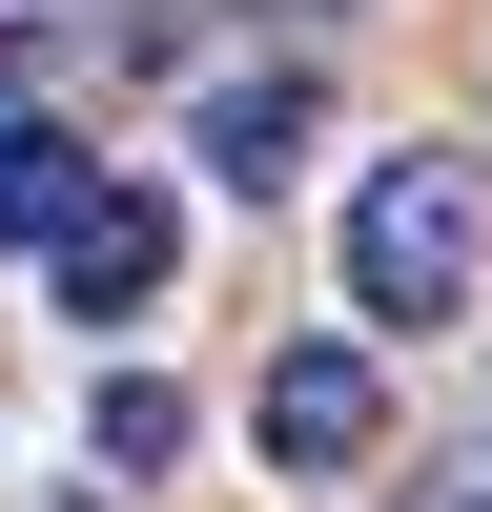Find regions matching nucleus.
I'll list each match as a JSON object with an SVG mask.
<instances>
[{"label": "nucleus", "instance_id": "1", "mask_svg": "<svg viewBox=\"0 0 492 512\" xmlns=\"http://www.w3.org/2000/svg\"><path fill=\"white\" fill-rule=\"evenodd\" d=\"M472 246H492V205H472V164H369L349 185V328H451L472 308Z\"/></svg>", "mask_w": 492, "mask_h": 512}, {"label": "nucleus", "instance_id": "2", "mask_svg": "<svg viewBox=\"0 0 492 512\" xmlns=\"http://www.w3.org/2000/svg\"><path fill=\"white\" fill-rule=\"evenodd\" d=\"M41 267H62L82 328H123V308H164V267H185V205L164 185H82L62 226H41Z\"/></svg>", "mask_w": 492, "mask_h": 512}, {"label": "nucleus", "instance_id": "3", "mask_svg": "<svg viewBox=\"0 0 492 512\" xmlns=\"http://www.w3.org/2000/svg\"><path fill=\"white\" fill-rule=\"evenodd\" d=\"M369 431H390V369H369V349H287L267 369V472H369Z\"/></svg>", "mask_w": 492, "mask_h": 512}, {"label": "nucleus", "instance_id": "4", "mask_svg": "<svg viewBox=\"0 0 492 512\" xmlns=\"http://www.w3.org/2000/svg\"><path fill=\"white\" fill-rule=\"evenodd\" d=\"M205 164H226V185H287V164H308V82H226V103H205Z\"/></svg>", "mask_w": 492, "mask_h": 512}, {"label": "nucleus", "instance_id": "5", "mask_svg": "<svg viewBox=\"0 0 492 512\" xmlns=\"http://www.w3.org/2000/svg\"><path fill=\"white\" fill-rule=\"evenodd\" d=\"M82 185H103V164H82L62 123H0V246H41V226H62Z\"/></svg>", "mask_w": 492, "mask_h": 512}, {"label": "nucleus", "instance_id": "6", "mask_svg": "<svg viewBox=\"0 0 492 512\" xmlns=\"http://www.w3.org/2000/svg\"><path fill=\"white\" fill-rule=\"evenodd\" d=\"M82 451H103V472H185V390H164V369H123V390L82 410Z\"/></svg>", "mask_w": 492, "mask_h": 512}]
</instances>
